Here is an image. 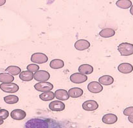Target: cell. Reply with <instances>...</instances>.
<instances>
[{"mask_svg":"<svg viewBox=\"0 0 133 128\" xmlns=\"http://www.w3.org/2000/svg\"><path fill=\"white\" fill-rule=\"evenodd\" d=\"M3 123H4V121H3V120L0 119V125H2Z\"/></svg>","mask_w":133,"mask_h":128,"instance_id":"obj_33","label":"cell"},{"mask_svg":"<svg viewBox=\"0 0 133 128\" xmlns=\"http://www.w3.org/2000/svg\"><path fill=\"white\" fill-rule=\"evenodd\" d=\"M0 89L5 93H16L19 89L17 84L14 83H1L0 85Z\"/></svg>","mask_w":133,"mask_h":128,"instance_id":"obj_3","label":"cell"},{"mask_svg":"<svg viewBox=\"0 0 133 128\" xmlns=\"http://www.w3.org/2000/svg\"><path fill=\"white\" fill-rule=\"evenodd\" d=\"M64 63L60 59H54V60H51L50 63V67L54 69H61L64 67Z\"/></svg>","mask_w":133,"mask_h":128,"instance_id":"obj_24","label":"cell"},{"mask_svg":"<svg viewBox=\"0 0 133 128\" xmlns=\"http://www.w3.org/2000/svg\"><path fill=\"white\" fill-rule=\"evenodd\" d=\"M98 108V104L97 101L93 100H88L84 102L82 104V108L85 111H95Z\"/></svg>","mask_w":133,"mask_h":128,"instance_id":"obj_9","label":"cell"},{"mask_svg":"<svg viewBox=\"0 0 133 128\" xmlns=\"http://www.w3.org/2000/svg\"><path fill=\"white\" fill-rule=\"evenodd\" d=\"M55 97V93L51 91L41 93L39 95V98L43 101H50L53 100Z\"/></svg>","mask_w":133,"mask_h":128,"instance_id":"obj_21","label":"cell"},{"mask_svg":"<svg viewBox=\"0 0 133 128\" xmlns=\"http://www.w3.org/2000/svg\"><path fill=\"white\" fill-rule=\"evenodd\" d=\"M98 81L100 84L103 85L108 86L113 83L114 79L112 76L105 75V76H102L99 78Z\"/></svg>","mask_w":133,"mask_h":128,"instance_id":"obj_19","label":"cell"},{"mask_svg":"<svg viewBox=\"0 0 133 128\" xmlns=\"http://www.w3.org/2000/svg\"><path fill=\"white\" fill-rule=\"evenodd\" d=\"M78 72L82 74H90L93 72V67L89 64H82L78 67Z\"/></svg>","mask_w":133,"mask_h":128,"instance_id":"obj_16","label":"cell"},{"mask_svg":"<svg viewBox=\"0 0 133 128\" xmlns=\"http://www.w3.org/2000/svg\"><path fill=\"white\" fill-rule=\"evenodd\" d=\"M26 128H48V124L41 118H32L27 121Z\"/></svg>","mask_w":133,"mask_h":128,"instance_id":"obj_1","label":"cell"},{"mask_svg":"<svg viewBox=\"0 0 133 128\" xmlns=\"http://www.w3.org/2000/svg\"><path fill=\"white\" fill-rule=\"evenodd\" d=\"M100 37L103 38H110L115 35V31L112 28H104L99 33Z\"/></svg>","mask_w":133,"mask_h":128,"instance_id":"obj_18","label":"cell"},{"mask_svg":"<svg viewBox=\"0 0 133 128\" xmlns=\"http://www.w3.org/2000/svg\"><path fill=\"white\" fill-rule=\"evenodd\" d=\"M128 120H129V122H131V123L133 124V117H129Z\"/></svg>","mask_w":133,"mask_h":128,"instance_id":"obj_31","label":"cell"},{"mask_svg":"<svg viewBox=\"0 0 133 128\" xmlns=\"http://www.w3.org/2000/svg\"><path fill=\"white\" fill-rule=\"evenodd\" d=\"M9 112L6 110L1 109L0 110V119L5 120L9 117Z\"/></svg>","mask_w":133,"mask_h":128,"instance_id":"obj_29","label":"cell"},{"mask_svg":"<svg viewBox=\"0 0 133 128\" xmlns=\"http://www.w3.org/2000/svg\"><path fill=\"white\" fill-rule=\"evenodd\" d=\"M90 47V43L88 40L81 39L75 43V48L78 51H84L88 49Z\"/></svg>","mask_w":133,"mask_h":128,"instance_id":"obj_12","label":"cell"},{"mask_svg":"<svg viewBox=\"0 0 133 128\" xmlns=\"http://www.w3.org/2000/svg\"><path fill=\"white\" fill-rule=\"evenodd\" d=\"M14 80L13 76L8 73H1L0 74V82L2 83H12Z\"/></svg>","mask_w":133,"mask_h":128,"instance_id":"obj_25","label":"cell"},{"mask_svg":"<svg viewBox=\"0 0 133 128\" xmlns=\"http://www.w3.org/2000/svg\"><path fill=\"white\" fill-rule=\"evenodd\" d=\"M26 116V114L23 110H20V109H16L14 110L13 111L10 113V117L14 120L16 121H21L23 120Z\"/></svg>","mask_w":133,"mask_h":128,"instance_id":"obj_11","label":"cell"},{"mask_svg":"<svg viewBox=\"0 0 133 128\" xmlns=\"http://www.w3.org/2000/svg\"><path fill=\"white\" fill-rule=\"evenodd\" d=\"M48 58L45 54L42 52H36L31 56V61L34 64H41L48 62Z\"/></svg>","mask_w":133,"mask_h":128,"instance_id":"obj_4","label":"cell"},{"mask_svg":"<svg viewBox=\"0 0 133 128\" xmlns=\"http://www.w3.org/2000/svg\"><path fill=\"white\" fill-rule=\"evenodd\" d=\"M123 115L125 116H128L130 117H133V106L126 108L123 110Z\"/></svg>","mask_w":133,"mask_h":128,"instance_id":"obj_27","label":"cell"},{"mask_svg":"<svg viewBox=\"0 0 133 128\" xmlns=\"http://www.w3.org/2000/svg\"><path fill=\"white\" fill-rule=\"evenodd\" d=\"M34 88L39 92H46L51 91L54 88V85L51 83L47 81L40 82V83H37L35 85Z\"/></svg>","mask_w":133,"mask_h":128,"instance_id":"obj_5","label":"cell"},{"mask_svg":"<svg viewBox=\"0 0 133 128\" xmlns=\"http://www.w3.org/2000/svg\"><path fill=\"white\" fill-rule=\"evenodd\" d=\"M118 70L122 74H129L133 71V66L129 63H122L118 65Z\"/></svg>","mask_w":133,"mask_h":128,"instance_id":"obj_14","label":"cell"},{"mask_svg":"<svg viewBox=\"0 0 133 128\" xmlns=\"http://www.w3.org/2000/svg\"><path fill=\"white\" fill-rule=\"evenodd\" d=\"M19 78L23 81H30L34 79V74L28 71H22L19 74Z\"/></svg>","mask_w":133,"mask_h":128,"instance_id":"obj_20","label":"cell"},{"mask_svg":"<svg viewBox=\"0 0 133 128\" xmlns=\"http://www.w3.org/2000/svg\"><path fill=\"white\" fill-rule=\"evenodd\" d=\"M70 79L72 83H76V84H81V83H84L88 80V77L86 75L82 74L79 72H76L70 76Z\"/></svg>","mask_w":133,"mask_h":128,"instance_id":"obj_7","label":"cell"},{"mask_svg":"<svg viewBox=\"0 0 133 128\" xmlns=\"http://www.w3.org/2000/svg\"><path fill=\"white\" fill-rule=\"evenodd\" d=\"M102 121L105 124H113L118 121L117 116L112 114H108L103 116Z\"/></svg>","mask_w":133,"mask_h":128,"instance_id":"obj_13","label":"cell"},{"mask_svg":"<svg viewBox=\"0 0 133 128\" xmlns=\"http://www.w3.org/2000/svg\"><path fill=\"white\" fill-rule=\"evenodd\" d=\"M49 108L53 111H62L65 109V104L62 101H54L50 102Z\"/></svg>","mask_w":133,"mask_h":128,"instance_id":"obj_10","label":"cell"},{"mask_svg":"<svg viewBox=\"0 0 133 128\" xmlns=\"http://www.w3.org/2000/svg\"><path fill=\"white\" fill-rule=\"evenodd\" d=\"M88 90L93 94H98L103 90V87L99 82L91 81L88 85Z\"/></svg>","mask_w":133,"mask_h":128,"instance_id":"obj_8","label":"cell"},{"mask_svg":"<svg viewBox=\"0 0 133 128\" xmlns=\"http://www.w3.org/2000/svg\"><path fill=\"white\" fill-rule=\"evenodd\" d=\"M27 70L30 72H37V71H39V67L37 65L33 64H30L27 66L26 67Z\"/></svg>","mask_w":133,"mask_h":128,"instance_id":"obj_28","label":"cell"},{"mask_svg":"<svg viewBox=\"0 0 133 128\" xmlns=\"http://www.w3.org/2000/svg\"><path fill=\"white\" fill-rule=\"evenodd\" d=\"M4 101L6 104H14L17 103L19 101V98L18 97L14 95H6V96H5L4 97Z\"/></svg>","mask_w":133,"mask_h":128,"instance_id":"obj_26","label":"cell"},{"mask_svg":"<svg viewBox=\"0 0 133 128\" xmlns=\"http://www.w3.org/2000/svg\"><path fill=\"white\" fill-rule=\"evenodd\" d=\"M116 5L118 7L122 9H128L132 5V1L129 0H120L117 1Z\"/></svg>","mask_w":133,"mask_h":128,"instance_id":"obj_23","label":"cell"},{"mask_svg":"<svg viewBox=\"0 0 133 128\" xmlns=\"http://www.w3.org/2000/svg\"><path fill=\"white\" fill-rule=\"evenodd\" d=\"M55 97L61 101H66L69 99L68 92L66 90L59 89L55 92Z\"/></svg>","mask_w":133,"mask_h":128,"instance_id":"obj_15","label":"cell"},{"mask_svg":"<svg viewBox=\"0 0 133 128\" xmlns=\"http://www.w3.org/2000/svg\"><path fill=\"white\" fill-rule=\"evenodd\" d=\"M50 78V74L49 72L46 71H38L35 72L34 74V78L35 80L39 82H44L48 81Z\"/></svg>","mask_w":133,"mask_h":128,"instance_id":"obj_6","label":"cell"},{"mask_svg":"<svg viewBox=\"0 0 133 128\" xmlns=\"http://www.w3.org/2000/svg\"><path fill=\"white\" fill-rule=\"evenodd\" d=\"M130 12H131V14H132L133 16V5H132V6H131V9H130Z\"/></svg>","mask_w":133,"mask_h":128,"instance_id":"obj_32","label":"cell"},{"mask_svg":"<svg viewBox=\"0 0 133 128\" xmlns=\"http://www.w3.org/2000/svg\"><path fill=\"white\" fill-rule=\"evenodd\" d=\"M5 72L12 76H17L21 72V68L17 66H9L5 69Z\"/></svg>","mask_w":133,"mask_h":128,"instance_id":"obj_22","label":"cell"},{"mask_svg":"<svg viewBox=\"0 0 133 128\" xmlns=\"http://www.w3.org/2000/svg\"><path fill=\"white\" fill-rule=\"evenodd\" d=\"M69 94V96L72 98H78L80 97L82 95L84 92L81 88H78V87H74L71 88L68 92Z\"/></svg>","mask_w":133,"mask_h":128,"instance_id":"obj_17","label":"cell"},{"mask_svg":"<svg viewBox=\"0 0 133 128\" xmlns=\"http://www.w3.org/2000/svg\"><path fill=\"white\" fill-rule=\"evenodd\" d=\"M118 50L122 56H130L133 55V44L127 42L120 44L118 47Z\"/></svg>","mask_w":133,"mask_h":128,"instance_id":"obj_2","label":"cell"},{"mask_svg":"<svg viewBox=\"0 0 133 128\" xmlns=\"http://www.w3.org/2000/svg\"><path fill=\"white\" fill-rule=\"evenodd\" d=\"M5 3H6L5 0H0V6H3L4 4H5Z\"/></svg>","mask_w":133,"mask_h":128,"instance_id":"obj_30","label":"cell"}]
</instances>
